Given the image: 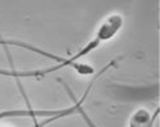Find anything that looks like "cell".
<instances>
[{
	"label": "cell",
	"mask_w": 160,
	"mask_h": 127,
	"mask_svg": "<svg viewBox=\"0 0 160 127\" xmlns=\"http://www.w3.org/2000/svg\"><path fill=\"white\" fill-rule=\"evenodd\" d=\"M0 45H2V46H7V45L22 46V48H24V49H30V50H32V52H36V53H38V54H42L44 57H48V58H50V59H52V60H57L58 63H63V62L65 60L64 58H60V57H57V55L49 54V53L44 52V50H41V49H37V48H35V46H31V45H28V44L19 43V41H14V40H3V39H0Z\"/></svg>",
	"instance_id": "obj_4"
},
{
	"label": "cell",
	"mask_w": 160,
	"mask_h": 127,
	"mask_svg": "<svg viewBox=\"0 0 160 127\" xmlns=\"http://www.w3.org/2000/svg\"><path fill=\"white\" fill-rule=\"evenodd\" d=\"M159 109L156 108L154 112L150 109L141 107L131 114L128 119V127H154L158 119Z\"/></svg>",
	"instance_id": "obj_3"
},
{
	"label": "cell",
	"mask_w": 160,
	"mask_h": 127,
	"mask_svg": "<svg viewBox=\"0 0 160 127\" xmlns=\"http://www.w3.org/2000/svg\"><path fill=\"white\" fill-rule=\"evenodd\" d=\"M92 86V82L91 85L88 86L87 91L85 93V95L82 96V99L79 100H76V103L73 107H69L67 109H58V110H40V109H32L31 107L26 108V109H7V110H2L0 112V121L4 119V118H9V117H28V118H37V117H48V119L45 122H42L40 126H45L52 121H55L58 118H62V117H68L71 114H74V113H78L79 109L82 108V104H83V100L86 99V95L88 94L90 89Z\"/></svg>",
	"instance_id": "obj_2"
},
{
	"label": "cell",
	"mask_w": 160,
	"mask_h": 127,
	"mask_svg": "<svg viewBox=\"0 0 160 127\" xmlns=\"http://www.w3.org/2000/svg\"><path fill=\"white\" fill-rule=\"evenodd\" d=\"M124 24V18L122 14L119 13H113L110 16L106 17L100 24L95 32V35L92 36V39L83 45L81 49L78 50L76 54H73L71 58H67L63 63H58V64L49 67V68H44V69H36V71H14V69H0V74L2 76H9V77H14V79H41L45 76L58 72L63 68L67 67H73L78 73L81 74H91L94 73L90 66L86 64H78V60L88 55L90 53H92L94 50H96L102 43H106L112 40L113 37L122 30Z\"/></svg>",
	"instance_id": "obj_1"
},
{
	"label": "cell",
	"mask_w": 160,
	"mask_h": 127,
	"mask_svg": "<svg viewBox=\"0 0 160 127\" xmlns=\"http://www.w3.org/2000/svg\"><path fill=\"white\" fill-rule=\"evenodd\" d=\"M0 127H4V126H0Z\"/></svg>",
	"instance_id": "obj_5"
}]
</instances>
